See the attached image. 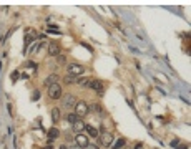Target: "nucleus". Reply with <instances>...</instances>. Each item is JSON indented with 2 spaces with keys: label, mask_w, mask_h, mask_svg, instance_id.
<instances>
[{
  "label": "nucleus",
  "mask_w": 191,
  "mask_h": 149,
  "mask_svg": "<svg viewBox=\"0 0 191 149\" xmlns=\"http://www.w3.org/2000/svg\"><path fill=\"white\" fill-rule=\"evenodd\" d=\"M88 104L85 103V101H77V104H75V114H77L78 118L82 119V118H85L88 114Z\"/></svg>",
  "instance_id": "f257e3e1"
},
{
  "label": "nucleus",
  "mask_w": 191,
  "mask_h": 149,
  "mask_svg": "<svg viewBox=\"0 0 191 149\" xmlns=\"http://www.w3.org/2000/svg\"><path fill=\"white\" fill-rule=\"evenodd\" d=\"M75 104H77V98L73 96V94H62V106L67 109H72L75 108Z\"/></svg>",
  "instance_id": "f03ea898"
},
{
  "label": "nucleus",
  "mask_w": 191,
  "mask_h": 149,
  "mask_svg": "<svg viewBox=\"0 0 191 149\" xmlns=\"http://www.w3.org/2000/svg\"><path fill=\"white\" fill-rule=\"evenodd\" d=\"M62 86L58 85V83H55V85H52V86H48V96L52 98V99H60L62 98Z\"/></svg>",
  "instance_id": "7ed1b4c3"
},
{
  "label": "nucleus",
  "mask_w": 191,
  "mask_h": 149,
  "mask_svg": "<svg viewBox=\"0 0 191 149\" xmlns=\"http://www.w3.org/2000/svg\"><path fill=\"white\" fill-rule=\"evenodd\" d=\"M83 73H85V68L82 65H78V63L68 65V75H72V76H82Z\"/></svg>",
  "instance_id": "20e7f679"
},
{
  "label": "nucleus",
  "mask_w": 191,
  "mask_h": 149,
  "mask_svg": "<svg viewBox=\"0 0 191 149\" xmlns=\"http://www.w3.org/2000/svg\"><path fill=\"white\" fill-rule=\"evenodd\" d=\"M75 143H77V146L80 149H85L88 144H90V141H88V138L83 133H78L77 136H75Z\"/></svg>",
  "instance_id": "39448f33"
},
{
  "label": "nucleus",
  "mask_w": 191,
  "mask_h": 149,
  "mask_svg": "<svg viewBox=\"0 0 191 149\" xmlns=\"http://www.w3.org/2000/svg\"><path fill=\"white\" fill-rule=\"evenodd\" d=\"M88 88H92V90H97V91H103V83L100 81V80H88Z\"/></svg>",
  "instance_id": "423d86ee"
},
{
  "label": "nucleus",
  "mask_w": 191,
  "mask_h": 149,
  "mask_svg": "<svg viewBox=\"0 0 191 149\" xmlns=\"http://www.w3.org/2000/svg\"><path fill=\"white\" fill-rule=\"evenodd\" d=\"M98 138H100V141H101V144H103V146H111V143H113V136H111V134H108V133L100 134Z\"/></svg>",
  "instance_id": "0eeeda50"
},
{
  "label": "nucleus",
  "mask_w": 191,
  "mask_h": 149,
  "mask_svg": "<svg viewBox=\"0 0 191 149\" xmlns=\"http://www.w3.org/2000/svg\"><path fill=\"white\" fill-rule=\"evenodd\" d=\"M48 55H50V57H58V55H60V46H58V43H48Z\"/></svg>",
  "instance_id": "6e6552de"
},
{
  "label": "nucleus",
  "mask_w": 191,
  "mask_h": 149,
  "mask_svg": "<svg viewBox=\"0 0 191 149\" xmlns=\"http://www.w3.org/2000/svg\"><path fill=\"white\" fill-rule=\"evenodd\" d=\"M72 129H73V131H75L77 134H78V133H83V131H85V123H83L82 119L78 118L77 121L72 124Z\"/></svg>",
  "instance_id": "1a4fd4ad"
},
{
  "label": "nucleus",
  "mask_w": 191,
  "mask_h": 149,
  "mask_svg": "<svg viewBox=\"0 0 191 149\" xmlns=\"http://www.w3.org/2000/svg\"><path fill=\"white\" fill-rule=\"evenodd\" d=\"M47 136H48V141H55L57 138H60V129L58 128H50L47 131Z\"/></svg>",
  "instance_id": "9d476101"
},
{
  "label": "nucleus",
  "mask_w": 191,
  "mask_h": 149,
  "mask_svg": "<svg viewBox=\"0 0 191 149\" xmlns=\"http://www.w3.org/2000/svg\"><path fill=\"white\" fill-rule=\"evenodd\" d=\"M85 131H87L92 138H98L100 133H98V129L97 128H93V126H90V124H85Z\"/></svg>",
  "instance_id": "9b49d317"
},
{
  "label": "nucleus",
  "mask_w": 191,
  "mask_h": 149,
  "mask_svg": "<svg viewBox=\"0 0 191 149\" xmlns=\"http://www.w3.org/2000/svg\"><path fill=\"white\" fill-rule=\"evenodd\" d=\"M57 81H58V76H57V75H50V76H47V78H45L43 85L48 88V86H52V85H55Z\"/></svg>",
  "instance_id": "f8f14e48"
},
{
  "label": "nucleus",
  "mask_w": 191,
  "mask_h": 149,
  "mask_svg": "<svg viewBox=\"0 0 191 149\" xmlns=\"http://www.w3.org/2000/svg\"><path fill=\"white\" fill-rule=\"evenodd\" d=\"M37 31L33 30V28H27L25 30V40H28V41H32V40H35L37 38Z\"/></svg>",
  "instance_id": "ddd939ff"
},
{
  "label": "nucleus",
  "mask_w": 191,
  "mask_h": 149,
  "mask_svg": "<svg viewBox=\"0 0 191 149\" xmlns=\"http://www.w3.org/2000/svg\"><path fill=\"white\" fill-rule=\"evenodd\" d=\"M88 109H92L93 113H97V114H100V116H103V108H101V106H100L98 103H95V104H92V106H90V108Z\"/></svg>",
  "instance_id": "4468645a"
},
{
  "label": "nucleus",
  "mask_w": 191,
  "mask_h": 149,
  "mask_svg": "<svg viewBox=\"0 0 191 149\" xmlns=\"http://www.w3.org/2000/svg\"><path fill=\"white\" fill-rule=\"evenodd\" d=\"M58 119H60V109L53 108L52 109V121H53V123H58Z\"/></svg>",
  "instance_id": "2eb2a0df"
},
{
  "label": "nucleus",
  "mask_w": 191,
  "mask_h": 149,
  "mask_svg": "<svg viewBox=\"0 0 191 149\" xmlns=\"http://www.w3.org/2000/svg\"><path fill=\"white\" fill-rule=\"evenodd\" d=\"M65 83L67 85H77V76H72V75L65 76Z\"/></svg>",
  "instance_id": "dca6fc26"
},
{
  "label": "nucleus",
  "mask_w": 191,
  "mask_h": 149,
  "mask_svg": "<svg viewBox=\"0 0 191 149\" xmlns=\"http://www.w3.org/2000/svg\"><path fill=\"white\" fill-rule=\"evenodd\" d=\"M77 85L78 86H82V88L88 86V78H80V80H77Z\"/></svg>",
  "instance_id": "f3484780"
},
{
  "label": "nucleus",
  "mask_w": 191,
  "mask_h": 149,
  "mask_svg": "<svg viewBox=\"0 0 191 149\" xmlns=\"http://www.w3.org/2000/svg\"><path fill=\"white\" fill-rule=\"evenodd\" d=\"M77 119H78V116H77V114H75V113H72V114H67V121H68V123H75V121H77Z\"/></svg>",
  "instance_id": "a211bd4d"
},
{
  "label": "nucleus",
  "mask_w": 191,
  "mask_h": 149,
  "mask_svg": "<svg viewBox=\"0 0 191 149\" xmlns=\"http://www.w3.org/2000/svg\"><path fill=\"white\" fill-rule=\"evenodd\" d=\"M125 146V139H118L116 143H115V146H113V149H121Z\"/></svg>",
  "instance_id": "6ab92c4d"
},
{
  "label": "nucleus",
  "mask_w": 191,
  "mask_h": 149,
  "mask_svg": "<svg viewBox=\"0 0 191 149\" xmlns=\"http://www.w3.org/2000/svg\"><path fill=\"white\" fill-rule=\"evenodd\" d=\"M38 98H40V91L35 90V91L32 93V101H38Z\"/></svg>",
  "instance_id": "aec40b11"
},
{
  "label": "nucleus",
  "mask_w": 191,
  "mask_h": 149,
  "mask_svg": "<svg viewBox=\"0 0 191 149\" xmlns=\"http://www.w3.org/2000/svg\"><path fill=\"white\" fill-rule=\"evenodd\" d=\"M58 63H60V65H65V62H67V58H65V55H62V53H60V55H58Z\"/></svg>",
  "instance_id": "412c9836"
},
{
  "label": "nucleus",
  "mask_w": 191,
  "mask_h": 149,
  "mask_svg": "<svg viewBox=\"0 0 191 149\" xmlns=\"http://www.w3.org/2000/svg\"><path fill=\"white\" fill-rule=\"evenodd\" d=\"M18 76H20V73H18V71H13V73H12V75H10V78H12V80H13V81H15V80H17V78H18Z\"/></svg>",
  "instance_id": "4be33fe9"
},
{
  "label": "nucleus",
  "mask_w": 191,
  "mask_h": 149,
  "mask_svg": "<svg viewBox=\"0 0 191 149\" xmlns=\"http://www.w3.org/2000/svg\"><path fill=\"white\" fill-rule=\"evenodd\" d=\"M48 31L50 33H58V28L57 27H48Z\"/></svg>",
  "instance_id": "5701e85b"
},
{
  "label": "nucleus",
  "mask_w": 191,
  "mask_h": 149,
  "mask_svg": "<svg viewBox=\"0 0 191 149\" xmlns=\"http://www.w3.org/2000/svg\"><path fill=\"white\" fill-rule=\"evenodd\" d=\"M87 149H100V148H98V146H95V144H88Z\"/></svg>",
  "instance_id": "b1692460"
},
{
  "label": "nucleus",
  "mask_w": 191,
  "mask_h": 149,
  "mask_svg": "<svg viewBox=\"0 0 191 149\" xmlns=\"http://www.w3.org/2000/svg\"><path fill=\"white\" fill-rule=\"evenodd\" d=\"M175 146H178V139H173V141H171V148H175Z\"/></svg>",
  "instance_id": "393cba45"
},
{
  "label": "nucleus",
  "mask_w": 191,
  "mask_h": 149,
  "mask_svg": "<svg viewBox=\"0 0 191 149\" xmlns=\"http://www.w3.org/2000/svg\"><path fill=\"white\" fill-rule=\"evenodd\" d=\"M135 149H143V144H141V143H138L136 146H135Z\"/></svg>",
  "instance_id": "a878e982"
},
{
  "label": "nucleus",
  "mask_w": 191,
  "mask_h": 149,
  "mask_svg": "<svg viewBox=\"0 0 191 149\" xmlns=\"http://www.w3.org/2000/svg\"><path fill=\"white\" fill-rule=\"evenodd\" d=\"M176 149H188V148H186V146H178Z\"/></svg>",
  "instance_id": "bb28decb"
},
{
  "label": "nucleus",
  "mask_w": 191,
  "mask_h": 149,
  "mask_svg": "<svg viewBox=\"0 0 191 149\" xmlns=\"http://www.w3.org/2000/svg\"><path fill=\"white\" fill-rule=\"evenodd\" d=\"M42 149H53L52 146H45V148H42Z\"/></svg>",
  "instance_id": "cd10ccee"
},
{
  "label": "nucleus",
  "mask_w": 191,
  "mask_h": 149,
  "mask_svg": "<svg viewBox=\"0 0 191 149\" xmlns=\"http://www.w3.org/2000/svg\"><path fill=\"white\" fill-rule=\"evenodd\" d=\"M58 149H68V148H67V146H60Z\"/></svg>",
  "instance_id": "c85d7f7f"
}]
</instances>
